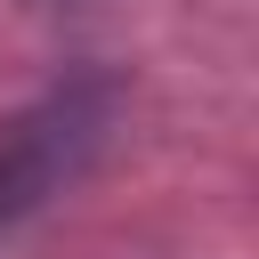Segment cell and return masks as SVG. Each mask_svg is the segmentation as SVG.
Wrapping results in <instances>:
<instances>
[{
  "instance_id": "1",
  "label": "cell",
  "mask_w": 259,
  "mask_h": 259,
  "mask_svg": "<svg viewBox=\"0 0 259 259\" xmlns=\"http://www.w3.org/2000/svg\"><path fill=\"white\" fill-rule=\"evenodd\" d=\"M113 105H121V89L105 73H73V81L40 89L24 113L0 121V235L24 227L32 210H49L97 162V146L113 130Z\"/></svg>"
}]
</instances>
